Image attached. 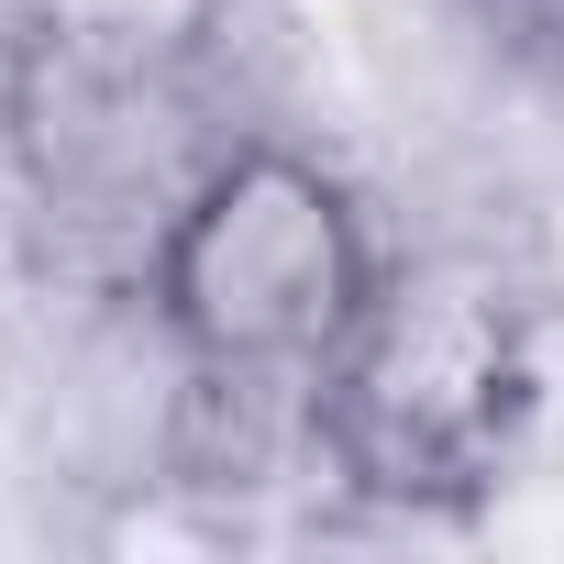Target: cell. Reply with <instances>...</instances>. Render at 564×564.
Segmentation results:
<instances>
[{
	"mask_svg": "<svg viewBox=\"0 0 564 564\" xmlns=\"http://www.w3.org/2000/svg\"><path fill=\"white\" fill-rule=\"evenodd\" d=\"M243 144L221 67H111L67 45H0V166L67 300H133L210 166Z\"/></svg>",
	"mask_w": 564,
	"mask_h": 564,
	"instance_id": "6da1fadb",
	"label": "cell"
},
{
	"mask_svg": "<svg viewBox=\"0 0 564 564\" xmlns=\"http://www.w3.org/2000/svg\"><path fill=\"white\" fill-rule=\"evenodd\" d=\"M377 289L388 265L344 177H322V155L276 133H243L210 166V188L188 199V221L144 276V300L166 311L199 377H289V388H322L344 366Z\"/></svg>",
	"mask_w": 564,
	"mask_h": 564,
	"instance_id": "7a4b0ae2",
	"label": "cell"
},
{
	"mask_svg": "<svg viewBox=\"0 0 564 564\" xmlns=\"http://www.w3.org/2000/svg\"><path fill=\"white\" fill-rule=\"evenodd\" d=\"M520 322L498 276L410 265L377 289L366 333L333 366V476L344 487H476L520 421Z\"/></svg>",
	"mask_w": 564,
	"mask_h": 564,
	"instance_id": "3957f363",
	"label": "cell"
},
{
	"mask_svg": "<svg viewBox=\"0 0 564 564\" xmlns=\"http://www.w3.org/2000/svg\"><path fill=\"white\" fill-rule=\"evenodd\" d=\"M243 0H12L23 45L111 56V67H221Z\"/></svg>",
	"mask_w": 564,
	"mask_h": 564,
	"instance_id": "277c9868",
	"label": "cell"
},
{
	"mask_svg": "<svg viewBox=\"0 0 564 564\" xmlns=\"http://www.w3.org/2000/svg\"><path fill=\"white\" fill-rule=\"evenodd\" d=\"M465 12H476V34H487V45H509L520 67L564 78V0H465Z\"/></svg>",
	"mask_w": 564,
	"mask_h": 564,
	"instance_id": "5b68a950",
	"label": "cell"
}]
</instances>
